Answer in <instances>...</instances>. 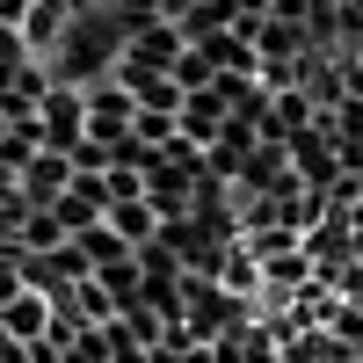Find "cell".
Listing matches in <instances>:
<instances>
[{
    "label": "cell",
    "instance_id": "1",
    "mask_svg": "<svg viewBox=\"0 0 363 363\" xmlns=\"http://www.w3.org/2000/svg\"><path fill=\"white\" fill-rule=\"evenodd\" d=\"M116 58H124V15L116 8H80V15H66V37H58V51L44 66H51V80L87 87V80L116 73Z\"/></svg>",
    "mask_w": 363,
    "mask_h": 363
},
{
    "label": "cell",
    "instance_id": "2",
    "mask_svg": "<svg viewBox=\"0 0 363 363\" xmlns=\"http://www.w3.org/2000/svg\"><path fill=\"white\" fill-rule=\"evenodd\" d=\"M37 124H44V145H58V153H73V138L87 131V102L73 80H51L44 102H37Z\"/></svg>",
    "mask_w": 363,
    "mask_h": 363
},
{
    "label": "cell",
    "instance_id": "3",
    "mask_svg": "<svg viewBox=\"0 0 363 363\" xmlns=\"http://www.w3.org/2000/svg\"><path fill=\"white\" fill-rule=\"evenodd\" d=\"M80 102H87V131H131V87L116 80V73H102V80H87L80 87Z\"/></svg>",
    "mask_w": 363,
    "mask_h": 363
},
{
    "label": "cell",
    "instance_id": "4",
    "mask_svg": "<svg viewBox=\"0 0 363 363\" xmlns=\"http://www.w3.org/2000/svg\"><path fill=\"white\" fill-rule=\"evenodd\" d=\"M73 182V153H58V145H44V153H29L22 160V174H15V189L29 196V203H51L58 189Z\"/></svg>",
    "mask_w": 363,
    "mask_h": 363
},
{
    "label": "cell",
    "instance_id": "5",
    "mask_svg": "<svg viewBox=\"0 0 363 363\" xmlns=\"http://www.w3.org/2000/svg\"><path fill=\"white\" fill-rule=\"evenodd\" d=\"M0 327H8L15 342H37L44 327H51V298H44V291H29V284H15L8 298H0Z\"/></svg>",
    "mask_w": 363,
    "mask_h": 363
},
{
    "label": "cell",
    "instance_id": "6",
    "mask_svg": "<svg viewBox=\"0 0 363 363\" xmlns=\"http://www.w3.org/2000/svg\"><path fill=\"white\" fill-rule=\"evenodd\" d=\"M66 0H29V15H22V44H29V58H51L58 51V37H66Z\"/></svg>",
    "mask_w": 363,
    "mask_h": 363
},
{
    "label": "cell",
    "instance_id": "7",
    "mask_svg": "<svg viewBox=\"0 0 363 363\" xmlns=\"http://www.w3.org/2000/svg\"><path fill=\"white\" fill-rule=\"evenodd\" d=\"M102 218H109L116 233H124V240H131V247H145V240H153V233H160V211H153V203H145V189H138V196H116V203L102 211Z\"/></svg>",
    "mask_w": 363,
    "mask_h": 363
},
{
    "label": "cell",
    "instance_id": "8",
    "mask_svg": "<svg viewBox=\"0 0 363 363\" xmlns=\"http://www.w3.org/2000/svg\"><path fill=\"white\" fill-rule=\"evenodd\" d=\"M15 247H22V255H51V247H66V225H58L51 211L37 203V211L22 218V233H15Z\"/></svg>",
    "mask_w": 363,
    "mask_h": 363
},
{
    "label": "cell",
    "instance_id": "9",
    "mask_svg": "<svg viewBox=\"0 0 363 363\" xmlns=\"http://www.w3.org/2000/svg\"><path fill=\"white\" fill-rule=\"evenodd\" d=\"M167 73L182 80V95H196V87H211V80H218V66H211V58H203L196 44H182V58H174Z\"/></svg>",
    "mask_w": 363,
    "mask_h": 363
},
{
    "label": "cell",
    "instance_id": "10",
    "mask_svg": "<svg viewBox=\"0 0 363 363\" xmlns=\"http://www.w3.org/2000/svg\"><path fill=\"white\" fill-rule=\"evenodd\" d=\"M22 15H29V0H0V22H15V29H22Z\"/></svg>",
    "mask_w": 363,
    "mask_h": 363
},
{
    "label": "cell",
    "instance_id": "11",
    "mask_svg": "<svg viewBox=\"0 0 363 363\" xmlns=\"http://www.w3.org/2000/svg\"><path fill=\"white\" fill-rule=\"evenodd\" d=\"M306 8H327V15H335V8H342V0H306Z\"/></svg>",
    "mask_w": 363,
    "mask_h": 363
},
{
    "label": "cell",
    "instance_id": "12",
    "mask_svg": "<svg viewBox=\"0 0 363 363\" xmlns=\"http://www.w3.org/2000/svg\"><path fill=\"white\" fill-rule=\"evenodd\" d=\"M0 138H8V109H0Z\"/></svg>",
    "mask_w": 363,
    "mask_h": 363
},
{
    "label": "cell",
    "instance_id": "13",
    "mask_svg": "<svg viewBox=\"0 0 363 363\" xmlns=\"http://www.w3.org/2000/svg\"><path fill=\"white\" fill-rule=\"evenodd\" d=\"M349 51H356V58H363V37H356V44H349Z\"/></svg>",
    "mask_w": 363,
    "mask_h": 363
}]
</instances>
